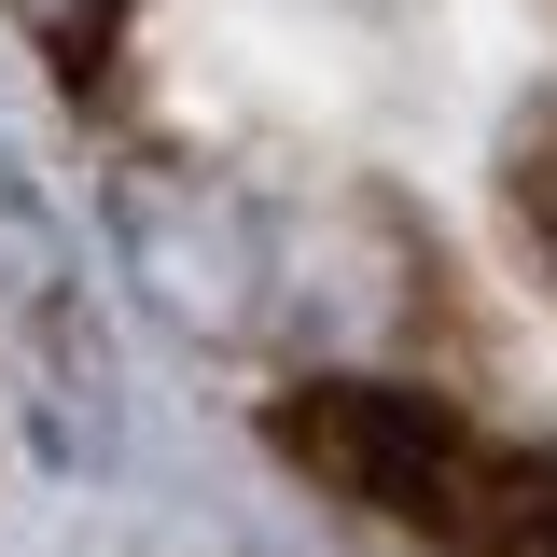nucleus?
Listing matches in <instances>:
<instances>
[{"mask_svg": "<svg viewBox=\"0 0 557 557\" xmlns=\"http://www.w3.org/2000/svg\"><path fill=\"white\" fill-rule=\"evenodd\" d=\"M265 446L321 487V502L391 516V530H418V544H474L487 502H502V460H487L446 405L391 391V376H307V391H278Z\"/></svg>", "mask_w": 557, "mask_h": 557, "instance_id": "1", "label": "nucleus"}, {"mask_svg": "<svg viewBox=\"0 0 557 557\" xmlns=\"http://www.w3.org/2000/svg\"><path fill=\"white\" fill-rule=\"evenodd\" d=\"M112 251H126V278L153 293V321L196 335V348H251L278 321L265 209L237 196L223 168H196V153H126V168H112Z\"/></svg>", "mask_w": 557, "mask_h": 557, "instance_id": "2", "label": "nucleus"}, {"mask_svg": "<svg viewBox=\"0 0 557 557\" xmlns=\"http://www.w3.org/2000/svg\"><path fill=\"white\" fill-rule=\"evenodd\" d=\"M112 432H126V405H112V348H98L84 278L28 265V446H42L57 474H98Z\"/></svg>", "mask_w": 557, "mask_h": 557, "instance_id": "3", "label": "nucleus"}, {"mask_svg": "<svg viewBox=\"0 0 557 557\" xmlns=\"http://www.w3.org/2000/svg\"><path fill=\"white\" fill-rule=\"evenodd\" d=\"M126 14H139V0H14V28H28V42H42L57 70H98Z\"/></svg>", "mask_w": 557, "mask_h": 557, "instance_id": "4", "label": "nucleus"}]
</instances>
